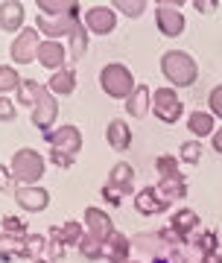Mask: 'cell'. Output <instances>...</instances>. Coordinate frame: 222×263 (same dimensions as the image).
Wrapping results in <instances>:
<instances>
[{
	"instance_id": "f6af8a7d",
	"label": "cell",
	"mask_w": 222,
	"mask_h": 263,
	"mask_svg": "<svg viewBox=\"0 0 222 263\" xmlns=\"http://www.w3.org/2000/svg\"><path fill=\"white\" fill-rule=\"evenodd\" d=\"M213 149H216V152H222V129H216V132H213Z\"/></svg>"
},
{
	"instance_id": "b9f144b4",
	"label": "cell",
	"mask_w": 222,
	"mask_h": 263,
	"mask_svg": "<svg viewBox=\"0 0 222 263\" xmlns=\"http://www.w3.org/2000/svg\"><path fill=\"white\" fill-rule=\"evenodd\" d=\"M62 254H65L62 243H59V240H50V257H62Z\"/></svg>"
},
{
	"instance_id": "7bdbcfd3",
	"label": "cell",
	"mask_w": 222,
	"mask_h": 263,
	"mask_svg": "<svg viewBox=\"0 0 222 263\" xmlns=\"http://www.w3.org/2000/svg\"><path fill=\"white\" fill-rule=\"evenodd\" d=\"M193 6H196L199 12H213V9H216V3H205V0H196Z\"/></svg>"
},
{
	"instance_id": "9a60e30c",
	"label": "cell",
	"mask_w": 222,
	"mask_h": 263,
	"mask_svg": "<svg viewBox=\"0 0 222 263\" xmlns=\"http://www.w3.org/2000/svg\"><path fill=\"white\" fill-rule=\"evenodd\" d=\"M135 208H138L140 214H161V211H166L170 208V202L166 199H161V193H158V187H143L138 193V199H135Z\"/></svg>"
},
{
	"instance_id": "4dcf8cb0",
	"label": "cell",
	"mask_w": 222,
	"mask_h": 263,
	"mask_svg": "<svg viewBox=\"0 0 222 263\" xmlns=\"http://www.w3.org/2000/svg\"><path fill=\"white\" fill-rule=\"evenodd\" d=\"M158 173H161V179H166V176H176L178 173V158H173V155H161V158L155 161Z\"/></svg>"
},
{
	"instance_id": "7c38bea8",
	"label": "cell",
	"mask_w": 222,
	"mask_h": 263,
	"mask_svg": "<svg viewBox=\"0 0 222 263\" xmlns=\"http://www.w3.org/2000/svg\"><path fill=\"white\" fill-rule=\"evenodd\" d=\"M15 202H18L24 211H29V214H38V211H44V208L50 205V193H47L44 187H18Z\"/></svg>"
},
{
	"instance_id": "6da1fadb",
	"label": "cell",
	"mask_w": 222,
	"mask_h": 263,
	"mask_svg": "<svg viewBox=\"0 0 222 263\" xmlns=\"http://www.w3.org/2000/svg\"><path fill=\"white\" fill-rule=\"evenodd\" d=\"M161 70L170 82L176 85V88H190L196 82V73H199V67L190 56H187L184 50H170L161 56Z\"/></svg>"
},
{
	"instance_id": "cb8c5ba5",
	"label": "cell",
	"mask_w": 222,
	"mask_h": 263,
	"mask_svg": "<svg viewBox=\"0 0 222 263\" xmlns=\"http://www.w3.org/2000/svg\"><path fill=\"white\" fill-rule=\"evenodd\" d=\"M126 111H129L132 117H143V114L149 111V88L146 85H138V88H135V94L126 100Z\"/></svg>"
},
{
	"instance_id": "e0dca14e",
	"label": "cell",
	"mask_w": 222,
	"mask_h": 263,
	"mask_svg": "<svg viewBox=\"0 0 222 263\" xmlns=\"http://www.w3.org/2000/svg\"><path fill=\"white\" fill-rule=\"evenodd\" d=\"M105 141L114 146V149H129V143H132V129L126 126L123 120H111L108 123V129H105Z\"/></svg>"
},
{
	"instance_id": "f546056e",
	"label": "cell",
	"mask_w": 222,
	"mask_h": 263,
	"mask_svg": "<svg viewBox=\"0 0 222 263\" xmlns=\"http://www.w3.org/2000/svg\"><path fill=\"white\" fill-rule=\"evenodd\" d=\"M44 246H47V240L41 234H27L24 237V257H41V252H44Z\"/></svg>"
},
{
	"instance_id": "ac0fdd59",
	"label": "cell",
	"mask_w": 222,
	"mask_h": 263,
	"mask_svg": "<svg viewBox=\"0 0 222 263\" xmlns=\"http://www.w3.org/2000/svg\"><path fill=\"white\" fill-rule=\"evenodd\" d=\"M73 88H76L73 67H62V70H55L53 79L47 82V91H50V94H73Z\"/></svg>"
},
{
	"instance_id": "60d3db41",
	"label": "cell",
	"mask_w": 222,
	"mask_h": 263,
	"mask_svg": "<svg viewBox=\"0 0 222 263\" xmlns=\"http://www.w3.org/2000/svg\"><path fill=\"white\" fill-rule=\"evenodd\" d=\"M9 187H12V170L0 164V190H9Z\"/></svg>"
},
{
	"instance_id": "4fadbf2b",
	"label": "cell",
	"mask_w": 222,
	"mask_h": 263,
	"mask_svg": "<svg viewBox=\"0 0 222 263\" xmlns=\"http://www.w3.org/2000/svg\"><path fill=\"white\" fill-rule=\"evenodd\" d=\"M55 114H59V105H55L53 94H50V91H44V97H41V100H38V105L32 108V126H38L41 132L50 129V126H53V120H55Z\"/></svg>"
},
{
	"instance_id": "ffe728a7",
	"label": "cell",
	"mask_w": 222,
	"mask_h": 263,
	"mask_svg": "<svg viewBox=\"0 0 222 263\" xmlns=\"http://www.w3.org/2000/svg\"><path fill=\"white\" fill-rule=\"evenodd\" d=\"M50 240H59L62 246H79L82 243V226L79 222H65L50 231Z\"/></svg>"
},
{
	"instance_id": "d6a6232c",
	"label": "cell",
	"mask_w": 222,
	"mask_h": 263,
	"mask_svg": "<svg viewBox=\"0 0 222 263\" xmlns=\"http://www.w3.org/2000/svg\"><path fill=\"white\" fill-rule=\"evenodd\" d=\"M143 6H146V3H135V0H117V3H114V9H120V12H126V15H129V18H140V12H143Z\"/></svg>"
},
{
	"instance_id": "ee69618b",
	"label": "cell",
	"mask_w": 222,
	"mask_h": 263,
	"mask_svg": "<svg viewBox=\"0 0 222 263\" xmlns=\"http://www.w3.org/2000/svg\"><path fill=\"white\" fill-rule=\"evenodd\" d=\"M202 263H222V257H219V252H205Z\"/></svg>"
},
{
	"instance_id": "ab89813d",
	"label": "cell",
	"mask_w": 222,
	"mask_h": 263,
	"mask_svg": "<svg viewBox=\"0 0 222 263\" xmlns=\"http://www.w3.org/2000/svg\"><path fill=\"white\" fill-rule=\"evenodd\" d=\"M102 196H105V202H111V205H114V208L120 205V193H117V190H114V187H108V184L102 187Z\"/></svg>"
},
{
	"instance_id": "83f0119b",
	"label": "cell",
	"mask_w": 222,
	"mask_h": 263,
	"mask_svg": "<svg viewBox=\"0 0 222 263\" xmlns=\"http://www.w3.org/2000/svg\"><path fill=\"white\" fill-rule=\"evenodd\" d=\"M21 82H24V79L18 76V70H15V67L0 65V91H3V94H6V91H18Z\"/></svg>"
},
{
	"instance_id": "8fae6325",
	"label": "cell",
	"mask_w": 222,
	"mask_h": 263,
	"mask_svg": "<svg viewBox=\"0 0 222 263\" xmlns=\"http://www.w3.org/2000/svg\"><path fill=\"white\" fill-rule=\"evenodd\" d=\"M85 226H88V234L97 237L100 243H108L114 237V226H111V216L100 208H88L85 211Z\"/></svg>"
},
{
	"instance_id": "e575fe53",
	"label": "cell",
	"mask_w": 222,
	"mask_h": 263,
	"mask_svg": "<svg viewBox=\"0 0 222 263\" xmlns=\"http://www.w3.org/2000/svg\"><path fill=\"white\" fill-rule=\"evenodd\" d=\"M3 228H6V234H15V237L27 234V222L18 219V216H6V219H3Z\"/></svg>"
},
{
	"instance_id": "603a6c76",
	"label": "cell",
	"mask_w": 222,
	"mask_h": 263,
	"mask_svg": "<svg viewBox=\"0 0 222 263\" xmlns=\"http://www.w3.org/2000/svg\"><path fill=\"white\" fill-rule=\"evenodd\" d=\"M44 85H38L35 79H24V82H21V88H18V103L21 105H32V108H35L38 105V100H41V97H44Z\"/></svg>"
},
{
	"instance_id": "2e32d148",
	"label": "cell",
	"mask_w": 222,
	"mask_h": 263,
	"mask_svg": "<svg viewBox=\"0 0 222 263\" xmlns=\"http://www.w3.org/2000/svg\"><path fill=\"white\" fill-rule=\"evenodd\" d=\"M158 193H161V199H166V202L184 199V196H187L184 176H181V173H176V176H166V179H161V184H158Z\"/></svg>"
},
{
	"instance_id": "1f68e13d",
	"label": "cell",
	"mask_w": 222,
	"mask_h": 263,
	"mask_svg": "<svg viewBox=\"0 0 222 263\" xmlns=\"http://www.w3.org/2000/svg\"><path fill=\"white\" fill-rule=\"evenodd\" d=\"M199 158H202V143L190 141V143L181 146V161H184V164H196Z\"/></svg>"
},
{
	"instance_id": "f35d334b",
	"label": "cell",
	"mask_w": 222,
	"mask_h": 263,
	"mask_svg": "<svg viewBox=\"0 0 222 263\" xmlns=\"http://www.w3.org/2000/svg\"><path fill=\"white\" fill-rule=\"evenodd\" d=\"M199 246H202L205 252H216V234H213V231H208V234L199 240Z\"/></svg>"
},
{
	"instance_id": "277c9868",
	"label": "cell",
	"mask_w": 222,
	"mask_h": 263,
	"mask_svg": "<svg viewBox=\"0 0 222 263\" xmlns=\"http://www.w3.org/2000/svg\"><path fill=\"white\" fill-rule=\"evenodd\" d=\"M152 111L158 114V120L176 123L181 117V111H184V105H181V100H178V94L173 88H158L155 97H152Z\"/></svg>"
},
{
	"instance_id": "d6986e66",
	"label": "cell",
	"mask_w": 222,
	"mask_h": 263,
	"mask_svg": "<svg viewBox=\"0 0 222 263\" xmlns=\"http://www.w3.org/2000/svg\"><path fill=\"white\" fill-rule=\"evenodd\" d=\"M129 249H132L129 240L114 231V237L105 243V257H108L111 263H129Z\"/></svg>"
},
{
	"instance_id": "f1b7e54d",
	"label": "cell",
	"mask_w": 222,
	"mask_h": 263,
	"mask_svg": "<svg viewBox=\"0 0 222 263\" xmlns=\"http://www.w3.org/2000/svg\"><path fill=\"white\" fill-rule=\"evenodd\" d=\"M79 249H82L85 257H91V260H100V257H105V243H100L97 237H82V243H79Z\"/></svg>"
},
{
	"instance_id": "ba28073f",
	"label": "cell",
	"mask_w": 222,
	"mask_h": 263,
	"mask_svg": "<svg viewBox=\"0 0 222 263\" xmlns=\"http://www.w3.org/2000/svg\"><path fill=\"white\" fill-rule=\"evenodd\" d=\"M47 141L53 143V149L59 152H67V155H76V152L82 149V135L76 126H62V129L55 132H44Z\"/></svg>"
},
{
	"instance_id": "5bb4252c",
	"label": "cell",
	"mask_w": 222,
	"mask_h": 263,
	"mask_svg": "<svg viewBox=\"0 0 222 263\" xmlns=\"http://www.w3.org/2000/svg\"><path fill=\"white\" fill-rule=\"evenodd\" d=\"M0 27L6 29V32L24 29V3H18V0L0 3Z\"/></svg>"
},
{
	"instance_id": "3957f363",
	"label": "cell",
	"mask_w": 222,
	"mask_h": 263,
	"mask_svg": "<svg viewBox=\"0 0 222 263\" xmlns=\"http://www.w3.org/2000/svg\"><path fill=\"white\" fill-rule=\"evenodd\" d=\"M100 85H102V91L108 97H114V100H123V97L129 100V97L135 94V79H132L129 67H123V65H105L102 67Z\"/></svg>"
},
{
	"instance_id": "bcb514c9",
	"label": "cell",
	"mask_w": 222,
	"mask_h": 263,
	"mask_svg": "<svg viewBox=\"0 0 222 263\" xmlns=\"http://www.w3.org/2000/svg\"><path fill=\"white\" fill-rule=\"evenodd\" d=\"M35 263H47V260H41V257H38V260H35Z\"/></svg>"
},
{
	"instance_id": "30bf717a",
	"label": "cell",
	"mask_w": 222,
	"mask_h": 263,
	"mask_svg": "<svg viewBox=\"0 0 222 263\" xmlns=\"http://www.w3.org/2000/svg\"><path fill=\"white\" fill-rule=\"evenodd\" d=\"M35 62L41 67H50V70H62L67 62V53H65V44L59 41V38H50V41H41V47H38V56Z\"/></svg>"
},
{
	"instance_id": "8992f818",
	"label": "cell",
	"mask_w": 222,
	"mask_h": 263,
	"mask_svg": "<svg viewBox=\"0 0 222 263\" xmlns=\"http://www.w3.org/2000/svg\"><path fill=\"white\" fill-rule=\"evenodd\" d=\"M114 27H117V15L108 6H91L85 12V29L94 35H108Z\"/></svg>"
},
{
	"instance_id": "484cf974",
	"label": "cell",
	"mask_w": 222,
	"mask_h": 263,
	"mask_svg": "<svg viewBox=\"0 0 222 263\" xmlns=\"http://www.w3.org/2000/svg\"><path fill=\"white\" fill-rule=\"evenodd\" d=\"M38 9L41 15H79V6L67 0H38Z\"/></svg>"
},
{
	"instance_id": "74e56055",
	"label": "cell",
	"mask_w": 222,
	"mask_h": 263,
	"mask_svg": "<svg viewBox=\"0 0 222 263\" xmlns=\"http://www.w3.org/2000/svg\"><path fill=\"white\" fill-rule=\"evenodd\" d=\"M50 161L53 164H59V167H73V155H67V152H59V149H53L50 152Z\"/></svg>"
},
{
	"instance_id": "4316f807",
	"label": "cell",
	"mask_w": 222,
	"mask_h": 263,
	"mask_svg": "<svg viewBox=\"0 0 222 263\" xmlns=\"http://www.w3.org/2000/svg\"><path fill=\"white\" fill-rule=\"evenodd\" d=\"M196 226H199V216H196V211H178V214L173 216V228H176L181 237H187V231H193Z\"/></svg>"
},
{
	"instance_id": "5b68a950",
	"label": "cell",
	"mask_w": 222,
	"mask_h": 263,
	"mask_svg": "<svg viewBox=\"0 0 222 263\" xmlns=\"http://www.w3.org/2000/svg\"><path fill=\"white\" fill-rule=\"evenodd\" d=\"M38 47H41V41H38V29L24 27L21 29V35L12 41V59H15L18 65H29V62H35Z\"/></svg>"
},
{
	"instance_id": "7402d4cb",
	"label": "cell",
	"mask_w": 222,
	"mask_h": 263,
	"mask_svg": "<svg viewBox=\"0 0 222 263\" xmlns=\"http://www.w3.org/2000/svg\"><path fill=\"white\" fill-rule=\"evenodd\" d=\"M108 187H114L117 193H132V167L126 164V161H123V164H114Z\"/></svg>"
},
{
	"instance_id": "836d02e7",
	"label": "cell",
	"mask_w": 222,
	"mask_h": 263,
	"mask_svg": "<svg viewBox=\"0 0 222 263\" xmlns=\"http://www.w3.org/2000/svg\"><path fill=\"white\" fill-rule=\"evenodd\" d=\"M70 41H73V50H70V56L79 59L85 53V44H88V35H85V29L82 27H76V32L70 35Z\"/></svg>"
},
{
	"instance_id": "7a4b0ae2",
	"label": "cell",
	"mask_w": 222,
	"mask_h": 263,
	"mask_svg": "<svg viewBox=\"0 0 222 263\" xmlns=\"http://www.w3.org/2000/svg\"><path fill=\"white\" fill-rule=\"evenodd\" d=\"M44 176V158L35 149H18L12 158V179L21 187H35V181Z\"/></svg>"
},
{
	"instance_id": "44dd1931",
	"label": "cell",
	"mask_w": 222,
	"mask_h": 263,
	"mask_svg": "<svg viewBox=\"0 0 222 263\" xmlns=\"http://www.w3.org/2000/svg\"><path fill=\"white\" fill-rule=\"evenodd\" d=\"M187 129L193 132L196 138H208L216 126H213V114L211 111H193L187 117Z\"/></svg>"
},
{
	"instance_id": "8d00e7d4",
	"label": "cell",
	"mask_w": 222,
	"mask_h": 263,
	"mask_svg": "<svg viewBox=\"0 0 222 263\" xmlns=\"http://www.w3.org/2000/svg\"><path fill=\"white\" fill-rule=\"evenodd\" d=\"M15 114H18L15 103L6 100V97H0V120H15Z\"/></svg>"
},
{
	"instance_id": "d590c367",
	"label": "cell",
	"mask_w": 222,
	"mask_h": 263,
	"mask_svg": "<svg viewBox=\"0 0 222 263\" xmlns=\"http://www.w3.org/2000/svg\"><path fill=\"white\" fill-rule=\"evenodd\" d=\"M208 105H211V114L213 117H222V85H216L208 97Z\"/></svg>"
},
{
	"instance_id": "9c48e42d",
	"label": "cell",
	"mask_w": 222,
	"mask_h": 263,
	"mask_svg": "<svg viewBox=\"0 0 222 263\" xmlns=\"http://www.w3.org/2000/svg\"><path fill=\"white\" fill-rule=\"evenodd\" d=\"M155 24H158V29H161V35H166V38H176V35H181L184 32V15L176 9V6H158L155 9Z\"/></svg>"
},
{
	"instance_id": "52a82bcc",
	"label": "cell",
	"mask_w": 222,
	"mask_h": 263,
	"mask_svg": "<svg viewBox=\"0 0 222 263\" xmlns=\"http://www.w3.org/2000/svg\"><path fill=\"white\" fill-rule=\"evenodd\" d=\"M79 24V15H38V29L44 35H73Z\"/></svg>"
},
{
	"instance_id": "d4e9b609",
	"label": "cell",
	"mask_w": 222,
	"mask_h": 263,
	"mask_svg": "<svg viewBox=\"0 0 222 263\" xmlns=\"http://www.w3.org/2000/svg\"><path fill=\"white\" fill-rule=\"evenodd\" d=\"M0 257H3V260L24 257V240L15 237V234H0Z\"/></svg>"
}]
</instances>
